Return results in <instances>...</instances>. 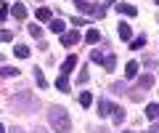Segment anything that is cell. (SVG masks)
Returning a JSON list of instances; mask_svg holds the SVG:
<instances>
[{
	"label": "cell",
	"mask_w": 159,
	"mask_h": 133,
	"mask_svg": "<svg viewBox=\"0 0 159 133\" xmlns=\"http://www.w3.org/2000/svg\"><path fill=\"white\" fill-rule=\"evenodd\" d=\"M48 122H51V128L58 131V133L72 131V120H69V112L64 109V107H53V109L48 112Z\"/></svg>",
	"instance_id": "cell-1"
},
{
	"label": "cell",
	"mask_w": 159,
	"mask_h": 133,
	"mask_svg": "<svg viewBox=\"0 0 159 133\" xmlns=\"http://www.w3.org/2000/svg\"><path fill=\"white\" fill-rule=\"evenodd\" d=\"M16 107H24V112H32L34 107H37V101L32 98V93H29V91H21L16 96Z\"/></svg>",
	"instance_id": "cell-2"
},
{
	"label": "cell",
	"mask_w": 159,
	"mask_h": 133,
	"mask_svg": "<svg viewBox=\"0 0 159 133\" xmlns=\"http://www.w3.org/2000/svg\"><path fill=\"white\" fill-rule=\"evenodd\" d=\"M74 67H77V56H74V53H72V56H66V59H64V64H61V67H58V72L69 77V72H72Z\"/></svg>",
	"instance_id": "cell-3"
},
{
	"label": "cell",
	"mask_w": 159,
	"mask_h": 133,
	"mask_svg": "<svg viewBox=\"0 0 159 133\" xmlns=\"http://www.w3.org/2000/svg\"><path fill=\"white\" fill-rule=\"evenodd\" d=\"M117 35L122 37L125 43H130V40H133V29H130V24H127V21H119V27H117Z\"/></svg>",
	"instance_id": "cell-4"
},
{
	"label": "cell",
	"mask_w": 159,
	"mask_h": 133,
	"mask_svg": "<svg viewBox=\"0 0 159 133\" xmlns=\"http://www.w3.org/2000/svg\"><path fill=\"white\" fill-rule=\"evenodd\" d=\"M80 40V32H77V29H72V32H64V35H61V43H64V45H74V43H77Z\"/></svg>",
	"instance_id": "cell-5"
},
{
	"label": "cell",
	"mask_w": 159,
	"mask_h": 133,
	"mask_svg": "<svg viewBox=\"0 0 159 133\" xmlns=\"http://www.w3.org/2000/svg\"><path fill=\"white\" fill-rule=\"evenodd\" d=\"M117 11H119V13H125V16H138V8L130 6V3H119Z\"/></svg>",
	"instance_id": "cell-6"
},
{
	"label": "cell",
	"mask_w": 159,
	"mask_h": 133,
	"mask_svg": "<svg viewBox=\"0 0 159 133\" xmlns=\"http://www.w3.org/2000/svg\"><path fill=\"white\" fill-rule=\"evenodd\" d=\"M111 109H114V107L109 104L106 98H101V101H98V115H101V117H109V115H111Z\"/></svg>",
	"instance_id": "cell-7"
},
{
	"label": "cell",
	"mask_w": 159,
	"mask_h": 133,
	"mask_svg": "<svg viewBox=\"0 0 159 133\" xmlns=\"http://www.w3.org/2000/svg\"><path fill=\"white\" fill-rule=\"evenodd\" d=\"M151 85H154V77H151V75H143L141 80H138V91H143V93H146Z\"/></svg>",
	"instance_id": "cell-8"
},
{
	"label": "cell",
	"mask_w": 159,
	"mask_h": 133,
	"mask_svg": "<svg viewBox=\"0 0 159 133\" xmlns=\"http://www.w3.org/2000/svg\"><path fill=\"white\" fill-rule=\"evenodd\" d=\"M98 40H101V32H98V29H88V35H85V43H88V45H96Z\"/></svg>",
	"instance_id": "cell-9"
},
{
	"label": "cell",
	"mask_w": 159,
	"mask_h": 133,
	"mask_svg": "<svg viewBox=\"0 0 159 133\" xmlns=\"http://www.w3.org/2000/svg\"><path fill=\"white\" fill-rule=\"evenodd\" d=\"M34 16H37V21H53V13L48 11V8H37Z\"/></svg>",
	"instance_id": "cell-10"
},
{
	"label": "cell",
	"mask_w": 159,
	"mask_h": 133,
	"mask_svg": "<svg viewBox=\"0 0 159 133\" xmlns=\"http://www.w3.org/2000/svg\"><path fill=\"white\" fill-rule=\"evenodd\" d=\"M135 75H138V61H127V67H125V77H127V80H133Z\"/></svg>",
	"instance_id": "cell-11"
},
{
	"label": "cell",
	"mask_w": 159,
	"mask_h": 133,
	"mask_svg": "<svg viewBox=\"0 0 159 133\" xmlns=\"http://www.w3.org/2000/svg\"><path fill=\"white\" fill-rule=\"evenodd\" d=\"M103 67H106V72H114V69H117V56L109 53V56L103 59Z\"/></svg>",
	"instance_id": "cell-12"
},
{
	"label": "cell",
	"mask_w": 159,
	"mask_h": 133,
	"mask_svg": "<svg viewBox=\"0 0 159 133\" xmlns=\"http://www.w3.org/2000/svg\"><path fill=\"white\" fill-rule=\"evenodd\" d=\"M51 29L56 32V35H64V29H66V24H64V19H53V21H51Z\"/></svg>",
	"instance_id": "cell-13"
},
{
	"label": "cell",
	"mask_w": 159,
	"mask_h": 133,
	"mask_svg": "<svg viewBox=\"0 0 159 133\" xmlns=\"http://www.w3.org/2000/svg\"><path fill=\"white\" fill-rule=\"evenodd\" d=\"M11 13H13V16H16V19H19V21H21V19H27V8H24L21 3H16V6L11 8Z\"/></svg>",
	"instance_id": "cell-14"
},
{
	"label": "cell",
	"mask_w": 159,
	"mask_h": 133,
	"mask_svg": "<svg viewBox=\"0 0 159 133\" xmlns=\"http://www.w3.org/2000/svg\"><path fill=\"white\" fill-rule=\"evenodd\" d=\"M146 117L148 120H159V104H148L146 107Z\"/></svg>",
	"instance_id": "cell-15"
},
{
	"label": "cell",
	"mask_w": 159,
	"mask_h": 133,
	"mask_svg": "<svg viewBox=\"0 0 159 133\" xmlns=\"http://www.w3.org/2000/svg\"><path fill=\"white\" fill-rule=\"evenodd\" d=\"M56 88L61 93H69V80H66V75H58V80H56Z\"/></svg>",
	"instance_id": "cell-16"
},
{
	"label": "cell",
	"mask_w": 159,
	"mask_h": 133,
	"mask_svg": "<svg viewBox=\"0 0 159 133\" xmlns=\"http://www.w3.org/2000/svg\"><path fill=\"white\" fill-rule=\"evenodd\" d=\"M114 122H117V125H122V120H125V109H122V107H114Z\"/></svg>",
	"instance_id": "cell-17"
},
{
	"label": "cell",
	"mask_w": 159,
	"mask_h": 133,
	"mask_svg": "<svg viewBox=\"0 0 159 133\" xmlns=\"http://www.w3.org/2000/svg\"><path fill=\"white\" fill-rule=\"evenodd\" d=\"M143 45H146V35H138L130 40V48H143Z\"/></svg>",
	"instance_id": "cell-18"
},
{
	"label": "cell",
	"mask_w": 159,
	"mask_h": 133,
	"mask_svg": "<svg viewBox=\"0 0 159 133\" xmlns=\"http://www.w3.org/2000/svg\"><path fill=\"white\" fill-rule=\"evenodd\" d=\"M13 53H16L19 59H29V48L27 45H16V48H13Z\"/></svg>",
	"instance_id": "cell-19"
},
{
	"label": "cell",
	"mask_w": 159,
	"mask_h": 133,
	"mask_svg": "<svg viewBox=\"0 0 159 133\" xmlns=\"http://www.w3.org/2000/svg\"><path fill=\"white\" fill-rule=\"evenodd\" d=\"M90 101H93V96H90L88 91H82V93H80V104H82V107H90Z\"/></svg>",
	"instance_id": "cell-20"
},
{
	"label": "cell",
	"mask_w": 159,
	"mask_h": 133,
	"mask_svg": "<svg viewBox=\"0 0 159 133\" xmlns=\"http://www.w3.org/2000/svg\"><path fill=\"white\" fill-rule=\"evenodd\" d=\"M34 80H37V85H40V88H45V85H48L45 75H43V72H40V69H34Z\"/></svg>",
	"instance_id": "cell-21"
},
{
	"label": "cell",
	"mask_w": 159,
	"mask_h": 133,
	"mask_svg": "<svg viewBox=\"0 0 159 133\" xmlns=\"http://www.w3.org/2000/svg\"><path fill=\"white\" fill-rule=\"evenodd\" d=\"M0 75H3V77H16L19 69H13V67H3V69H0Z\"/></svg>",
	"instance_id": "cell-22"
},
{
	"label": "cell",
	"mask_w": 159,
	"mask_h": 133,
	"mask_svg": "<svg viewBox=\"0 0 159 133\" xmlns=\"http://www.w3.org/2000/svg\"><path fill=\"white\" fill-rule=\"evenodd\" d=\"M8 40H13V32L11 29H0V43H8Z\"/></svg>",
	"instance_id": "cell-23"
},
{
	"label": "cell",
	"mask_w": 159,
	"mask_h": 133,
	"mask_svg": "<svg viewBox=\"0 0 159 133\" xmlns=\"http://www.w3.org/2000/svg\"><path fill=\"white\" fill-rule=\"evenodd\" d=\"M29 35H32V37H37V40H40V37H43V29H40L37 24H32V27H29Z\"/></svg>",
	"instance_id": "cell-24"
},
{
	"label": "cell",
	"mask_w": 159,
	"mask_h": 133,
	"mask_svg": "<svg viewBox=\"0 0 159 133\" xmlns=\"http://www.w3.org/2000/svg\"><path fill=\"white\" fill-rule=\"evenodd\" d=\"M90 59H93V61H98V64H103V59H106V56H103L101 51H93V53H90Z\"/></svg>",
	"instance_id": "cell-25"
},
{
	"label": "cell",
	"mask_w": 159,
	"mask_h": 133,
	"mask_svg": "<svg viewBox=\"0 0 159 133\" xmlns=\"http://www.w3.org/2000/svg\"><path fill=\"white\" fill-rule=\"evenodd\" d=\"M77 80H80V83H88V80H90V75H88V72H80Z\"/></svg>",
	"instance_id": "cell-26"
},
{
	"label": "cell",
	"mask_w": 159,
	"mask_h": 133,
	"mask_svg": "<svg viewBox=\"0 0 159 133\" xmlns=\"http://www.w3.org/2000/svg\"><path fill=\"white\" fill-rule=\"evenodd\" d=\"M8 13H11V8H8V6H3V8H0V19H6Z\"/></svg>",
	"instance_id": "cell-27"
},
{
	"label": "cell",
	"mask_w": 159,
	"mask_h": 133,
	"mask_svg": "<svg viewBox=\"0 0 159 133\" xmlns=\"http://www.w3.org/2000/svg\"><path fill=\"white\" fill-rule=\"evenodd\" d=\"M143 64H146V67H154L157 61H154V56H146V59H143Z\"/></svg>",
	"instance_id": "cell-28"
},
{
	"label": "cell",
	"mask_w": 159,
	"mask_h": 133,
	"mask_svg": "<svg viewBox=\"0 0 159 133\" xmlns=\"http://www.w3.org/2000/svg\"><path fill=\"white\" fill-rule=\"evenodd\" d=\"M148 133H159V122H157V125H151V128H148Z\"/></svg>",
	"instance_id": "cell-29"
},
{
	"label": "cell",
	"mask_w": 159,
	"mask_h": 133,
	"mask_svg": "<svg viewBox=\"0 0 159 133\" xmlns=\"http://www.w3.org/2000/svg\"><path fill=\"white\" fill-rule=\"evenodd\" d=\"M11 133H24V131H21V128H13V131H11Z\"/></svg>",
	"instance_id": "cell-30"
},
{
	"label": "cell",
	"mask_w": 159,
	"mask_h": 133,
	"mask_svg": "<svg viewBox=\"0 0 159 133\" xmlns=\"http://www.w3.org/2000/svg\"><path fill=\"white\" fill-rule=\"evenodd\" d=\"M0 133H6V128H3V122H0Z\"/></svg>",
	"instance_id": "cell-31"
},
{
	"label": "cell",
	"mask_w": 159,
	"mask_h": 133,
	"mask_svg": "<svg viewBox=\"0 0 159 133\" xmlns=\"http://www.w3.org/2000/svg\"><path fill=\"white\" fill-rule=\"evenodd\" d=\"M34 133H45V131H43V128H37V131H34Z\"/></svg>",
	"instance_id": "cell-32"
},
{
	"label": "cell",
	"mask_w": 159,
	"mask_h": 133,
	"mask_svg": "<svg viewBox=\"0 0 159 133\" xmlns=\"http://www.w3.org/2000/svg\"><path fill=\"white\" fill-rule=\"evenodd\" d=\"M96 133H109V131H96Z\"/></svg>",
	"instance_id": "cell-33"
},
{
	"label": "cell",
	"mask_w": 159,
	"mask_h": 133,
	"mask_svg": "<svg viewBox=\"0 0 159 133\" xmlns=\"http://www.w3.org/2000/svg\"><path fill=\"white\" fill-rule=\"evenodd\" d=\"M154 3H159V0H154Z\"/></svg>",
	"instance_id": "cell-34"
},
{
	"label": "cell",
	"mask_w": 159,
	"mask_h": 133,
	"mask_svg": "<svg viewBox=\"0 0 159 133\" xmlns=\"http://www.w3.org/2000/svg\"><path fill=\"white\" fill-rule=\"evenodd\" d=\"M157 19H159V16H157Z\"/></svg>",
	"instance_id": "cell-35"
}]
</instances>
